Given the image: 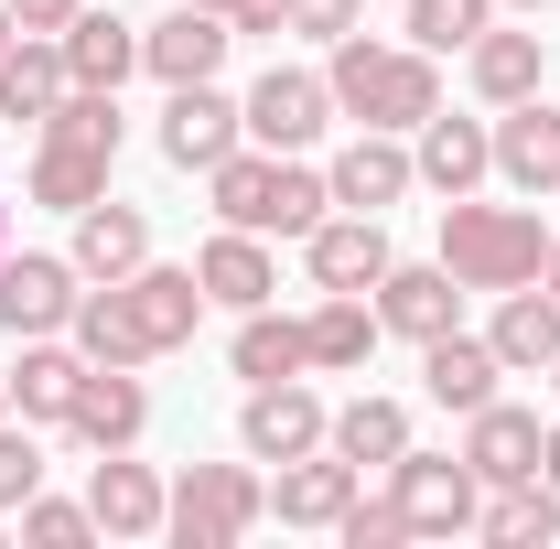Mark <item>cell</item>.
Returning <instances> with one entry per match:
<instances>
[{"instance_id":"1","label":"cell","mask_w":560,"mask_h":549,"mask_svg":"<svg viewBox=\"0 0 560 549\" xmlns=\"http://www.w3.org/2000/svg\"><path fill=\"white\" fill-rule=\"evenodd\" d=\"M324 86H335V108H346V119H366V130H420V119L442 108L431 55H420V44H366V33H335Z\"/></svg>"},{"instance_id":"2","label":"cell","mask_w":560,"mask_h":549,"mask_svg":"<svg viewBox=\"0 0 560 549\" xmlns=\"http://www.w3.org/2000/svg\"><path fill=\"white\" fill-rule=\"evenodd\" d=\"M206 195L226 226H248V237H313L324 206H335V184L324 173H302L291 151H226L206 173Z\"/></svg>"},{"instance_id":"3","label":"cell","mask_w":560,"mask_h":549,"mask_svg":"<svg viewBox=\"0 0 560 549\" xmlns=\"http://www.w3.org/2000/svg\"><path fill=\"white\" fill-rule=\"evenodd\" d=\"M539 259H550L539 206H475V195L442 206V270L464 291H517V280H539Z\"/></svg>"},{"instance_id":"4","label":"cell","mask_w":560,"mask_h":549,"mask_svg":"<svg viewBox=\"0 0 560 549\" xmlns=\"http://www.w3.org/2000/svg\"><path fill=\"white\" fill-rule=\"evenodd\" d=\"M270 517V484L248 475V464H195V475L173 484V506H162V528L184 549H226V539H248Z\"/></svg>"},{"instance_id":"5","label":"cell","mask_w":560,"mask_h":549,"mask_svg":"<svg viewBox=\"0 0 560 549\" xmlns=\"http://www.w3.org/2000/svg\"><path fill=\"white\" fill-rule=\"evenodd\" d=\"M388 495H399V517H410V539H453V528H475V506H486V475L464 464V453H399L388 464Z\"/></svg>"},{"instance_id":"6","label":"cell","mask_w":560,"mask_h":549,"mask_svg":"<svg viewBox=\"0 0 560 549\" xmlns=\"http://www.w3.org/2000/svg\"><path fill=\"white\" fill-rule=\"evenodd\" d=\"M237 108H248V140H259V151H313L324 119H335V86H324V75H302V66H270Z\"/></svg>"},{"instance_id":"7","label":"cell","mask_w":560,"mask_h":549,"mask_svg":"<svg viewBox=\"0 0 560 549\" xmlns=\"http://www.w3.org/2000/svg\"><path fill=\"white\" fill-rule=\"evenodd\" d=\"M237 140H248V108L215 97V75L206 86H173V108H162V162H173V173H215Z\"/></svg>"},{"instance_id":"8","label":"cell","mask_w":560,"mask_h":549,"mask_svg":"<svg viewBox=\"0 0 560 549\" xmlns=\"http://www.w3.org/2000/svg\"><path fill=\"white\" fill-rule=\"evenodd\" d=\"M324 399L302 388V377H270V388H248V410H237V442H248V464H291V453H324Z\"/></svg>"},{"instance_id":"9","label":"cell","mask_w":560,"mask_h":549,"mask_svg":"<svg viewBox=\"0 0 560 549\" xmlns=\"http://www.w3.org/2000/svg\"><path fill=\"white\" fill-rule=\"evenodd\" d=\"M226 44H237V22L206 11V0H184L173 22H151V33H140V66L162 75V86H206V75L226 66Z\"/></svg>"},{"instance_id":"10","label":"cell","mask_w":560,"mask_h":549,"mask_svg":"<svg viewBox=\"0 0 560 549\" xmlns=\"http://www.w3.org/2000/svg\"><path fill=\"white\" fill-rule=\"evenodd\" d=\"M75 259H0V324L11 335H66L75 324Z\"/></svg>"},{"instance_id":"11","label":"cell","mask_w":560,"mask_h":549,"mask_svg":"<svg viewBox=\"0 0 560 549\" xmlns=\"http://www.w3.org/2000/svg\"><path fill=\"white\" fill-rule=\"evenodd\" d=\"M355 484H366V475H355L346 453L324 442V453H291V464H280L270 506H280V528H335V517L355 506Z\"/></svg>"},{"instance_id":"12","label":"cell","mask_w":560,"mask_h":549,"mask_svg":"<svg viewBox=\"0 0 560 549\" xmlns=\"http://www.w3.org/2000/svg\"><path fill=\"white\" fill-rule=\"evenodd\" d=\"M140 420H151V388H140L130 366H86V388H75V410H66L75 442H86V453H130Z\"/></svg>"},{"instance_id":"13","label":"cell","mask_w":560,"mask_h":549,"mask_svg":"<svg viewBox=\"0 0 560 549\" xmlns=\"http://www.w3.org/2000/svg\"><path fill=\"white\" fill-rule=\"evenodd\" d=\"M495 355H506V377H550L560 355V291H539V280H517V291H495Z\"/></svg>"},{"instance_id":"14","label":"cell","mask_w":560,"mask_h":549,"mask_svg":"<svg viewBox=\"0 0 560 549\" xmlns=\"http://www.w3.org/2000/svg\"><path fill=\"white\" fill-rule=\"evenodd\" d=\"M495 173H506L517 195H560V108L550 97H517V108L495 119Z\"/></svg>"},{"instance_id":"15","label":"cell","mask_w":560,"mask_h":549,"mask_svg":"<svg viewBox=\"0 0 560 549\" xmlns=\"http://www.w3.org/2000/svg\"><path fill=\"white\" fill-rule=\"evenodd\" d=\"M335 184V206H355V215H388L399 195L420 184V162L399 151V130H366V140H346V162L324 173Z\"/></svg>"},{"instance_id":"16","label":"cell","mask_w":560,"mask_h":549,"mask_svg":"<svg viewBox=\"0 0 560 549\" xmlns=\"http://www.w3.org/2000/svg\"><path fill=\"white\" fill-rule=\"evenodd\" d=\"M302 248H313V280H324V291H377V280H388V226H377V215H355V206L324 215Z\"/></svg>"},{"instance_id":"17","label":"cell","mask_w":560,"mask_h":549,"mask_svg":"<svg viewBox=\"0 0 560 549\" xmlns=\"http://www.w3.org/2000/svg\"><path fill=\"white\" fill-rule=\"evenodd\" d=\"M410 162H420V184H431V195H475V184L495 173V130H486V119H442V108H431Z\"/></svg>"},{"instance_id":"18","label":"cell","mask_w":560,"mask_h":549,"mask_svg":"<svg viewBox=\"0 0 560 549\" xmlns=\"http://www.w3.org/2000/svg\"><path fill=\"white\" fill-rule=\"evenodd\" d=\"M119 291H130V313H140V335H151V355L195 344V324H206V280H195V270H151V259H140Z\"/></svg>"},{"instance_id":"19","label":"cell","mask_w":560,"mask_h":549,"mask_svg":"<svg viewBox=\"0 0 560 549\" xmlns=\"http://www.w3.org/2000/svg\"><path fill=\"white\" fill-rule=\"evenodd\" d=\"M86 506H97V528H108V539H151V528H162V506H173V484L151 475V464H130V453H108V464L86 475Z\"/></svg>"},{"instance_id":"20","label":"cell","mask_w":560,"mask_h":549,"mask_svg":"<svg viewBox=\"0 0 560 549\" xmlns=\"http://www.w3.org/2000/svg\"><path fill=\"white\" fill-rule=\"evenodd\" d=\"M151 259V215L119 206V195H97V206L75 215V280H130Z\"/></svg>"},{"instance_id":"21","label":"cell","mask_w":560,"mask_h":549,"mask_svg":"<svg viewBox=\"0 0 560 549\" xmlns=\"http://www.w3.org/2000/svg\"><path fill=\"white\" fill-rule=\"evenodd\" d=\"M75 75H66V44L55 33H11V55H0V119H55V97H66Z\"/></svg>"},{"instance_id":"22","label":"cell","mask_w":560,"mask_h":549,"mask_svg":"<svg viewBox=\"0 0 560 549\" xmlns=\"http://www.w3.org/2000/svg\"><path fill=\"white\" fill-rule=\"evenodd\" d=\"M464 464H475L486 484H517V475H539V410H506V399L464 410Z\"/></svg>"},{"instance_id":"23","label":"cell","mask_w":560,"mask_h":549,"mask_svg":"<svg viewBox=\"0 0 560 549\" xmlns=\"http://www.w3.org/2000/svg\"><path fill=\"white\" fill-rule=\"evenodd\" d=\"M475 528H486L495 549H550V539H560V484H550V475L486 484V506H475Z\"/></svg>"},{"instance_id":"24","label":"cell","mask_w":560,"mask_h":549,"mask_svg":"<svg viewBox=\"0 0 560 549\" xmlns=\"http://www.w3.org/2000/svg\"><path fill=\"white\" fill-rule=\"evenodd\" d=\"M420 377H431L442 410H486L495 377H506V355H495L486 335H431V344H420Z\"/></svg>"},{"instance_id":"25","label":"cell","mask_w":560,"mask_h":549,"mask_svg":"<svg viewBox=\"0 0 560 549\" xmlns=\"http://www.w3.org/2000/svg\"><path fill=\"white\" fill-rule=\"evenodd\" d=\"M377 335H410V344L453 335V270H399L388 259V280H377Z\"/></svg>"},{"instance_id":"26","label":"cell","mask_w":560,"mask_h":549,"mask_svg":"<svg viewBox=\"0 0 560 549\" xmlns=\"http://www.w3.org/2000/svg\"><path fill=\"white\" fill-rule=\"evenodd\" d=\"M75 355H86V366H151V335H140V313H130L119 280H97V291L75 302Z\"/></svg>"},{"instance_id":"27","label":"cell","mask_w":560,"mask_h":549,"mask_svg":"<svg viewBox=\"0 0 560 549\" xmlns=\"http://www.w3.org/2000/svg\"><path fill=\"white\" fill-rule=\"evenodd\" d=\"M324 442L346 453L355 475H388V464L410 453V410H399V399H346V410L324 420Z\"/></svg>"},{"instance_id":"28","label":"cell","mask_w":560,"mask_h":549,"mask_svg":"<svg viewBox=\"0 0 560 549\" xmlns=\"http://www.w3.org/2000/svg\"><path fill=\"white\" fill-rule=\"evenodd\" d=\"M195 280H206V302H226V313H259V302H270V291H280L270 248H259L248 226H226V237H215L206 259H195Z\"/></svg>"},{"instance_id":"29","label":"cell","mask_w":560,"mask_h":549,"mask_svg":"<svg viewBox=\"0 0 560 549\" xmlns=\"http://www.w3.org/2000/svg\"><path fill=\"white\" fill-rule=\"evenodd\" d=\"M55 44H66V75H75V86H119V75L140 66V22H119V11H75Z\"/></svg>"},{"instance_id":"30","label":"cell","mask_w":560,"mask_h":549,"mask_svg":"<svg viewBox=\"0 0 560 549\" xmlns=\"http://www.w3.org/2000/svg\"><path fill=\"white\" fill-rule=\"evenodd\" d=\"M75 388H86V355H66V344L22 335V366H11V410L22 420H66Z\"/></svg>"},{"instance_id":"31","label":"cell","mask_w":560,"mask_h":549,"mask_svg":"<svg viewBox=\"0 0 560 549\" xmlns=\"http://www.w3.org/2000/svg\"><path fill=\"white\" fill-rule=\"evenodd\" d=\"M226 355H237V377H248V388H270V377H302V366H313V335H302L291 313L259 302V313H237V344H226Z\"/></svg>"},{"instance_id":"32","label":"cell","mask_w":560,"mask_h":549,"mask_svg":"<svg viewBox=\"0 0 560 549\" xmlns=\"http://www.w3.org/2000/svg\"><path fill=\"white\" fill-rule=\"evenodd\" d=\"M302 335H313V366H366L377 355V302L366 291H324L302 313Z\"/></svg>"},{"instance_id":"33","label":"cell","mask_w":560,"mask_h":549,"mask_svg":"<svg viewBox=\"0 0 560 549\" xmlns=\"http://www.w3.org/2000/svg\"><path fill=\"white\" fill-rule=\"evenodd\" d=\"M108 162H119V151H75V140H44V151H33V206L86 215L97 195H108Z\"/></svg>"},{"instance_id":"34","label":"cell","mask_w":560,"mask_h":549,"mask_svg":"<svg viewBox=\"0 0 560 549\" xmlns=\"http://www.w3.org/2000/svg\"><path fill=\"white\" fill-rule=\"evenodd\" d=\"M464 55H475V86H486L495 108H517V97H539V33H475V44H464Z\"/></svg>"},{"instance_id":"35","label":"cell","mask_w":560,"mask_h":549,"mask_svg":"<svg viewBox=\"0 0 560 549\" xmlns=\"http://www.w3.org/2000/svg\"><path fill=\"white\" fill-rule=\"evenodd\" d=\"M495 22V0H410V44L420 55H453V44H475Z\"/></svg>"},{"instance_id":"36","label":"cell","mask_w":560,"mask_h":549,"mask_svg":"<svg viewBox=\"0 0 560 549\" xmlns=\"http://www.w3.org/2000/svg\"><path fill=\"white\" fill-rule=\"evenodd\" d=\"M22 539H33V549H86V539H97V506H66V495L33 484V495H22Z\"/></svg>"},{"instance_id":"37","label":"cell","mask_w":560,"mask_h":549,"mask_svg":"<svg viewBox=\"0 0 560 549\" xmlns=\"http://www.w3.org/2000/svg\"><path fill=\"white\" fill-rule=\"evenodd\" d=\"M335 528H346V549H399V539H410V517H399V495H355V506L335 517Z\"/></svg>"},{"instance_id":"38","label":"cell","mask_w":560,"mask_h":549,"mask_svg":"<svg viewBox=\"0 0 560 549\" xmlns=\"http://www.w3.org/2000/svg\"><path fill=\"white\" fill-rule=\"evenodd\" d=\"M44 484V453H33V420H0V506H22Z\"/></svg>"},{"instance_id":"39","label":"cell","mask_w":560,"mask_h":549,"mask_svg":"<svg viewBox=\"0 0 560 549\" xmlns=\"http://www.w3.org/2000/svg\"><path fill=\"white\" fill-rule=\"evenodd\" d=\"M291 33H324L335 44V33H355V0H291Z\"/></svg>"},{"instance_id":"40","label":"cell","mask_w":560,"mask_h":549,"mask_svg":"<svg viewBox=\"0 0 560 549\" xmlns=\"http://www.w3.org/2000/svg\"><path fill=\"white\" fill-rule=\"evenodd\" d=\"M75 11H86V0H11V22H22V33H66Z\"/></svg>"},{"instance_id":"41","label":"cell","mask_w":560,"mask_h":549,"mask_svg":"<svg viewBox=\"0 0 560 549\" xmlns=\"http://www.w3.org/2000/svg\"><path fill=\"white\" fill-rule=\"evenodd\" d=\"M226 22H237V33H291V0H237Z\"/></svg>"},{"instance_id":"42","label":"cell","mask_w":560,"mask_h":549,"mask_svg":"<svg viewBox=\"0 0 560 549\" xmlns=\"http://www.w3.org/2000/svg\"><path fill=\"white\" fill-rule=\"evenodd\" d=\"M539 475H550V484H560V431H539Z\"/></svg>"},{"instance_id":"43","label":"cell","mask_w":560,"mask_h":549,"mask_svg":"<svg viewBox=\"0 0 560 549\" xmlns=\"http://www.w3.org/2000/svg\"><path fill=\"white\" fill-rule=\"evenodd\" d=\"M539 280H550V291H560V237H550V259H539Z\"/></svg>"},{"instance_id":"44","label":"cell","mask_w":560,"mask_h":549,"mask_svg":"<svg viewBox=\"0 0 560 549\" xmlns=\"http://www.w3.org/2000/svg\"><path fill=\"white\" fill-rule=\"evenodd\" d=\"M11 33H22V22H11V0H0V55H11Z\"/></svg>"},{"instance_id":"45","label":"cell","mask_w":560,"mask_h":549,"mask_svg":"<svg viewBox=\"0 0 560 549\" xmlns=\"http://www.w3.org/2000/svg\"><path fill=\"white\" fill-rule=\"evenodd\" d=\"M0 420H11V377H0Z\"/></svg>"},{"instance_id":"46","label":"cell","mask_w":560,"mask_h":549,"mask_svg":"<svg viewBox=\"0 0 560 549\" xmlns=\"http://www.w3.org/2000/svg\"><path fill=\"white\" fill-rule=\"evenodd\" d=\"M517 11H550V0H517Z\"/></svg>"},{"instance_id":"47","label":"cell","mask_w":560,"mask_h":549,"mask_svg":"<svg viewBox=\"0 0 560 549\" xmlns=\"http://www.w3.org/2000/svg\"><path fill=\"white\" fill-rule=\"evenodd\" d=\"M206 11H237V0H206Z\"/></svg>"},{"instance_id":"48","label":"cell","mask_w":560,"mask_h":549,"mask_svg":"<svg viewBox=\"0 0 560 549\" xmlns=\"http://www.w3.org/2000/svg\"><path fill=\"white\" fill-rule=\"evenodd\" d=\"M550 388H560V355H550Z\"/></svg>"}]
</instances>
